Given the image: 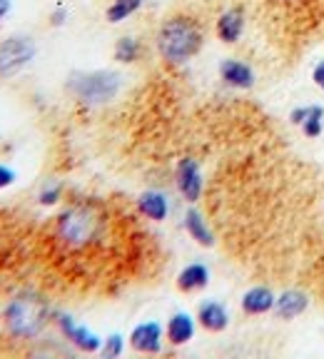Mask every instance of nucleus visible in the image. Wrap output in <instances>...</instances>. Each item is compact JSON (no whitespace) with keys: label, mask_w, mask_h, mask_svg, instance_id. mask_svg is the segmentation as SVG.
Segmentation results:
<instances>
[{"label":"nucleus","mask_w":324,"mask_h":359,"mask_svg":"<svg viewBox=\"0 0 324 359\" xmlns=\"http://www.w3.org/2000/svg\"><path fill=\"white\" fill-rule=\"evenodd\" d=\"M13 177H15V175H13V170H8V168H3V165H0V187L11 185Z\"/></svg>","instance_id":"nucleus-24"},{"label":"nucleus","mask_w":324,"mask_h":359,"mask_svg":"<svg viewBox=\"0 0 324 359\" xmlns=\"http://www.w3.org/2000/svg\"><path fill=\"white\" fill-rule=\"evenodd\" d=\"M202 48V30L192 18H170L157 33V53L168 62H184Z\"/></svg>","instance_id":"nucleus-1"},{"label":"nucleus","mask_w":324,"mask_h":359,"mask_svg":"<svg viewBox=\"0 0 324 359\" xmlns=\"http://www.w3.org/2000/svg\"><path fill=\"white\" fill-rule=\"evenodd\" d=\"M120 352H123V337L120 334L107 337L105 347H102V354H105V357H120Z\"/></svg>","instance_id":"nucleus-21"},{"label":"nucleus","mask_w":324,"mask_h":359,"mask_svg":"<svg viewBox=\"0 0 324 359\" xmlns=\"http://www.w3.org/2000/svg\"><path fill=\"white\" fill-rule=\"evenodd\" d=\"M280 3H295V0H280Z\"/></svg>","instance_id":"nucleus-27"},{"label":"nucleus","mask_w":324,"mask_h":359,"mask_svg":"<svg viewBox=\"0 0 324 359\" xmlns=\"http://www.w3.org/2000/svg\"><path fill=\"white\" fill-rule=\"evenodd\" d=\"M142 6V0H112V6L107 8V20L110 22H120L125 20L128 15H133L137 8Z\"/></svg>","instance_id":"nucleus-19"},{"label":"nucleus","mask_w":324,"mask_h":359,"mask_svg":"<svg viewBox=\"0 0 324 359\" xmlns=\"http://www.w3.org/2000/svg\"><path fill=\"white\" fill-rule=\"evenodd\" d=\"M210 280V272H207L205 264L195 262V264H187V267L180 272L177 277V287L182 292H195V290H202Z\"/></svg>","instance_id":"nucleus-16"},{"label":"nucleus","mask_w":324,"mask_h":359,"mask_svg":"<svg viewBox=\"0 0 324 359\" xmlns=\"http://www.w3.org/2000/svg\"><path fill=\"white\" fill-rule=\"evenodd\" d=\"M6 317L15 337H35L48 322V302L35 292H22L8 304Z\"/></svg>","instance_id":"nucleus-2"},{"label":"nucleus","mask_w":324,"mask_h":359,"mask_svg":"<svg viewBox=\"0 0 324 359\" xmlns=\"http://www.w3.org/2000/svg\"><path fill=\"white\" fill-rule=\"evenodd\" d=\"M58 325H60V330L67 334V339H70L73 344H78L83 352H95V349H100V337H97L95 332H90L88 327L75 325L67 314H60V317H58Z\"/></svg>","instance_id":"nucleus-9"},{"label":"nucleus","mask_w":324,"mask_h":359,"mask_svg":"<svg viewBox=\"0 0 324 359\" xmlns=\"http://www.w3.org/2000/svg\"><path fill=\"white\" fill-rule=\"evenodd\" d=\"M299 128H302V135L304 137H309V140L319 137L322 130H324V107L322 105H309L307 118H304V123L299 125Z\"/></svg>","instance_id":"nucleus-18"},{"label":"nucleus","mask_w":324,"mask_h":359,"mask_svg":"<svg viewBox=\"0 0 324 359\" xmlns=\"http://www.w3.org/2000/svg\"><path fill=\"white\" fill-rule=\"evenodd\" d=\"M123 78L112 70H93V73H73L67 80V90L88 105H102L118 95Z\"/></svg>","instance_id":"nucleus-3"},{"label":"nucleus","mask_w":324,"mask_h":359,"mask_svg":"<svg viewBox=\"0 0 324 359\" xmlns=\"http://www.w3.org/2000/svg\"><path fill=\"white\" fill-rule=\"evenodd\" d=\"M197 320L205 327L207 332H222L229 325V314L224 309V304L220 302H202L200 312H197Z\"/></svg>","instance_id":"nucleus-13"},{"label":"nucleus","mask_w":324,"mask_h":359,"mask_svg":"<svg viewBox=\"0 0 324 359\" xmlns=\"http://www.w3.org/2000/svg\"><path fill=\"white\" fill-rule=\"evenodd\" d=\"M312 80H314V85H317L319 90H324V60L314 65V70H312Z\"/></svg>","instance_id":"nucleus-23"},{"label":"nucleus","mask_w":324,"mask_h":359,"mask_svg":"<svg viewBox=\"0 0 324 359\" xmlns=\"http://www.w3.org/2000/svg\"><path fill=\"white\" fill-rule=\"evenodd\" d=\"M97 232H100V217L88 205L67 208L58 219V235L70 247H85L88 242L95 240Z\"/></svg>","instance_id":"nucleus-4"},{"label":"nucleus","mask_w":324,"mask_h":359,"mask_svg":"<svg viewBox=\"0 0 324 359\" xmlns=\"http://www.w3.org/2000/svg\"><path fill=\"white\" fill-rule=\"evenodd\" d=\"M184 227H187V232H190V237L195 242H200L202 247H212V230L207 227L205 217H202L197 210H187V215H184Z\"/></svg>","instance_id":"nucleus-17"},{"label":"nucleus","mask_w":324,"mask_h":359,"mask_svg":"<svg viewBox=\"0 0 324 359\" xmlns=\"http://www.w3.org/2000/svg\"><path fill=\"white\" fill-rule=\"evenodd\" d=\"M177 190L182 192L184 200H200L202 195V175H200V168H197L195 160L190 157H184L180 160L177 165Z\"/></svg>","instance_id":"nucleus-6"},{"label":"nucleus","mask_w":324,"mask_h":359,"mask_svg":"<svg viewBox=\"0 0 324 359\" xmlns=\"http://www.w3.org/2000/svg\"><path fill=\"white\" fill-rule=\"evenodd\" d=\"M8 8H11V3H8V0H0V18L6 15V11Z\"/></svg>","instance_id":"nucleus-25"},{"label":"nucleus","mask_w":324,"mask_h":359,"mask_svg":"<svg viewBox=\"0 0 324 359\" xmlns=\"http://www.w3.org/2000/svg\"><path fill=\"white\" fill-rule=\"evenodd\" d=\"M140 55V40L135 38H120L115 45V60L120 62H133Z\"/></svg>","instance_id":"nucleus-20"},{"label":"nucleus","mask_w":324,"mask_h":359,"mask_svg":"<svg viewBox=\"0 0 324 359\" xmlns=\"http://www.w3.org/2000/svg\"><path fill=\"white\" fill-rule=\"evenodd\" d=\"M220 78L229 85V88H237V90H250L255 85V70H252L247 62L235 60V57H229L220 65Z\"/></svg>","instance_id":"nucleus-8"},{"label":"nucleus","mask_w":324,"mask_h":359,"mask_svg":"<svg viewBox=\"0 0 324 359\" xmlns=\"http://www.w3.org/2000/svg\"><path fill=\"white\" fill-rule=\"evenodd\" d=\"M160 339H162V330L157 322H142L133 330L130 334V344H133L135 352L142 354H157L160 352Z\"/></svg>","instance_id":"nucleus-7"},{"label":"nucleus","mask_w":324,"mask_h":359,"mask_svg":"<svg viewBox=\"0 0 324 359\" xmlns=\"http://www.w3.org/2000/svg\"><path fill=\"white\" fill-rule=\"evenodd\" d=\"M245 33V13L240 8H229L217 20V38L222 43H237Z\"/></svg>","instance_id":"nucleus-11"},{"label":"nucleus","mask_w":324,"mask_h":359,"mask_svg":"<svg viewBox=\"0 0 324 359\" xmlns=\"http://www.w3.org/2000/svg\"><path fill=\"white\" fill-rule=\"evenodd\" d=\"M33 57H35V43L30 38L13 35V38L3 40L0 43V75L11 78V75L20 73Z\"/></svg>","instance_id":"nucleus-5"},{"label":"nucleus","mask_w":324,"mask_h":359,"mask_svg":"<svg viewBox=\"0 0 324 359\" xmlns=\"http://www.w3.org/2000/svg\"><path fill=\"white\" fill-rule=\"evenodd\" d=\"M309 307L307 292L302 290H285L274 302V312L280 314L282 320H297L299 314H304Z\"/></svg>","instance_id":"nucleus-10"},{"label":"nucleus","mask_w":324,"mask_h":359,"mask_svg":"<svg viewBox=\"0 0 324 359\" xmlns=\"http://www.w3.org/2000/svg\"><path fill=\"white\" fill-rule=\"evenodd\" d=\"M62 18H65V11H58V13H55V25H60Z\"/></svg>","instance_id":"nucleus-26"},{"label":"nucleus","mask_w":324,"mask_h":359,"mask_svg":"<svg viewBox=\"0 0 324 359\" xmlns=\"http://www.w3.org/2000/svg\"><path fill=\"white\" fill-rule=\"evenodd\" d=\"M58 197H60V187L58 185L45 187V190L40 192V202H43V205H53V202H58Z\"/></svg>","instance_id":"nucleus-22"},{"label":"nucleus","mask_w":324,"mask_h":359,"mask_svg":"<svg viewBox=\"0 0 324 359\" xmlns=\"http://www.w3.org/2000/svg\"><path fill=\"white\" fill-rule=\"evenodd\" d=\"M274 292L267 290V287H252V290L245 292L242 297V312L245 314H267L274 309Z\"/></svg>","instance_id":"nucleus-12"},{"label":"nucleus","mask_w":324,"mask_h":359,"mask_svg":"<svg viewBox=\"0 0 324 359\" xmlns=\"http://www.w3.org/2000/svg\"><path fill=\"white\" fill-rule=\"evenodd\" d=\"M192 334H195V322L187 312L173 314V320L168 322V337L173 344H184L190 342Z\"/></svg>","instance_id":"nucleus-15"},{"label":"nucleus","mask_w":324,"mask_h":359,"mask_svg":"<svg viewBox=\"0 0 324 359\" xmlns=\"http://www.w3.org/2000/svg\"><path fill=\"white\" fill-rule=\"evenodd\" d=\"M137 208H140V212L145 215V217L155 219V222H162V219L168 217V197L162 195V192H145V195H140V200H137Z\"/></svg>","instance_id":"nucleus-14"}]
</instances>
